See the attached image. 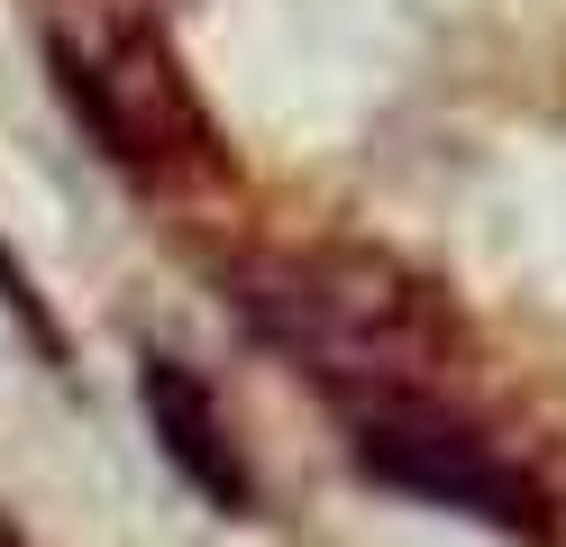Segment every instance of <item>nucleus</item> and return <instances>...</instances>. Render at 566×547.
<instances>
[{"label":"nucleus","instance_id":"3","mask_svg":"<svg viewBox=\"0 0 566 547\" xmlns=\"http://www.w3.org/2000/svg\"><path fill=\"white\" fill-rule=\"evenodd\" d=\"M357 456L384 474V484L430 493L448 511H484V520H503V529L530 520V484L467 420H448L439 401H366L357 411Z\"/></svg>","mask_w":566,"mask_h":547},{"label":"nucleus","instance_id":"1","mask_svg":"<svg viewBox=\"0 0 566 547\" xmlns=\"http://www.w3.org/2000/svg\"><path fill=\"white\" fill-rule=\"evenodd\" d=\"M238 302L265 338L311 365L347 411L366 401H439L457 356V311L384 246H283L238 265Z\"/></svg>","mask_w":566,"mask_h":547},{"label":"nucleus","instance_id":"4","mask_svg":"<svg viewBox=\"0 0 566 547\" xmlns=\"http://www.w3.org/2000/svg\"><path fill=\"white\" fill-rule=\"evenodd\" d=\"M137 401H147V429H156L165 465L184 474L201 502H220V511H247V502H256V474H247L238 438H229V420H220V401H210V383L192 375L184 356H147Z\"/></svg>","mask_w":566,"mask_h":547},{"label":"nucleus","instance_id":"2","mask_svg":"<svg viewBox=\"0 0 566 547\" xmlns=\"http://www.w3.org/2000/svg\"><path fill=\"white\" fill-rule=\"evenodd\" d=\"M55 83L74 101V119L101 137V156L147 173V182H210L220 173V137L192 92V73L174 64L165 28L137 10H83L55 28Z\"/></svg>","mask_w":566,"mask_h":547},{"label":"nucleus","instance_id":"5","mask_svg":"<svg viewBox=\"0 0 566 547\" xmlns=\"http://www.w3.org/2000/svg\"><path fill=\"white\" fill-rule=\"evenodd\" d=\"M0 547H19V538H10V520H0Z\"/></svg>","mask_w":566,"mask_h":547}]
</instances>
